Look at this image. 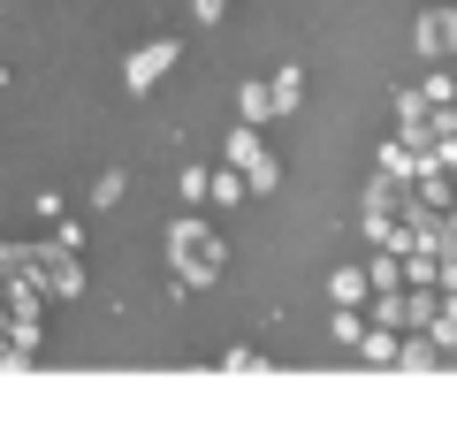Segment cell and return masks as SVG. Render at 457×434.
<instances>
[{"label": "cell", "mask_w": 457, "mask_h": 434, "mask_svg": "<svg viewBox=\"0 0 457 434\" xmlns=\"http://www.w3.org/2000/svg\"><path fill=\"white\" fill-rule=\"evenodd\" d=\"M168 62H176V46H153V54H137V62H130V92H145V84L161 77Z\"/></svg>", "instance_id": "obj_1"}]
</instances>
